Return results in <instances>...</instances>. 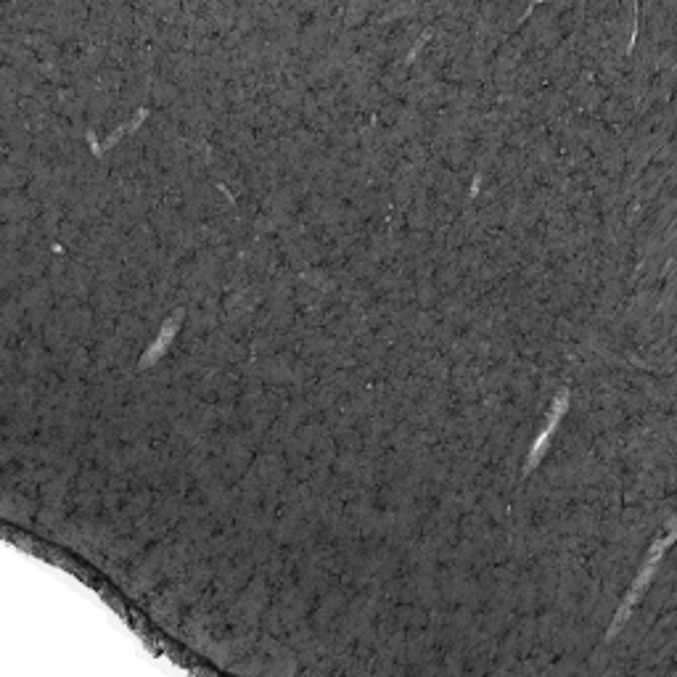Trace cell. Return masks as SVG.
I'll return each instance as SVG.
<instances>
[{
    "label": "cell",
    "instance_id": "cell-1",
    "mask_svg": "<svg viewBox=\"0 0 677 677\" xmlns=\"http://www.w3.org/2000/svg\"><path fill=\"white\" fill-rule=\"evenodd\" d=\"M670 543H672V532H667V537H664V540H659V543L654 545V551H651V556H648L646 566H643V572H640V574H638V580L633 582V588H630V593H627L625 603H622V606H619L617 619H614V625L609 627V635H606V640L614 638V635L619 633V627L625 625L627 617H630V611H633L635 603H638L640 598H643V593H646V588H648V585H651V577H654L656 564H659V558L664 556V548H667V545H670Z\"/></svg>",
    "mask_w": 677,
    "mask_h": 677
},
{
    "label": "cell",
    "instance_id": "cell-2",
    "mask_svg": "<svg viewBox=\"0 0 677 677\" xmlns=\"http://www.w3.org/2000/svg\"><path fill=\"white\" fill-rule=\"evenodd\" d=\"M566 408H569V389H561L556 400H553L551 416H548V424H545L543 434L535 439V445H532V450H529V455H527V461H524V471H521L524 477H529V474L537 469V463L543 461L545 450H548V442H551V437L556 434L558 421L564 418Z\"/></svg>",
    "mask_w": 677,
    "mask_h": 677
}]
</instances>
